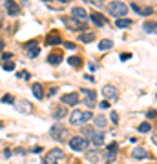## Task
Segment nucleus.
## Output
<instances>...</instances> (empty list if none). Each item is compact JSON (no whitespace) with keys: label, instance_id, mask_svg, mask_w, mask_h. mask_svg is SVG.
I'll return each mask as SVG.
<instances>
[{"label":"nucleus","instance_id":"20e7f679","mask_svg":"<svg viewBox=\"0 0 157 164\" xmlns=\"http://www.w3.org/2000/svg\"><path fill=\"white\" fill-rule=\"evenodd\" d=\"M60 159H64V152L62 150H59V148H55V150H51L48 155H44L42 164H59Z\"/></svg>","mask_w":157,"mask_h":164},{"label":"nucleus","instance_id":"a878e982","mask_svg":"<svg viewBox=\"0 0 157 164\" xmlns=\"http://www.w3.org/2000/svg\"><path fill=\"white\" fill-rule=\"evenodd\" d=\"M68 64L79 67V66H82V58H79V57H70V58H68Z\"/></svg>","mask_w":157,"mask_h":164},{"label":"nucleus","instance_id":"ddd939ff","mask_svg":"<svg viewBox=\"0 0 157 164\" xmlns=\"http://www.w3.org/2000/svg\"><path fill=\"white\" fill-rule=\"evenodd\" d=\"M79 100H81V97H79L77 93H68V95H64L62 97V102L64 104H68V106H77Z\"/></svg>","mask_w":157,"mask_h":164},{"label":"nucleus","instance_id":"412c9836","mask_svg":"<svg viewBox=\"0 0 157 164\" xmlns=\"http://www.w3.org/2000/svg\"><path fill=\"white\" fill-rule=\"evenodd\" d=\"M112 47H113V42H112L110 38H104V40H101V42H99V49H101V51L112 49Z\"/></svg>","mask_w":157,"mask_h":164},{"label":"nucleus","instance_id":"cd10ccee","mask_svg":"<svg viewBox=\"0 0 157 164\" xmlns=\"http://www.w3.org/2000/svg\"><path fill=\"white\" fill-rule=\"evenodd\" d=\"M137 130L141 131V133H148V131L152 130V126H150V122H143L141 126H137Z\"/></svg>","mask_w":157,"mask_h":164},{"label":"nucleus","instance_id":"0eeeda50","mask_svg":"<svg viewBox=\"0 0 157 164\" xmlns=\"http://www.w3.org/2000/svg\"><path fill=\"white\" fill-rule=\"evenodd\" d=\"M26 51H28V57L29 58H35L37 55L40 53V46H39V42L37 40H29V42H26Z\"/></svg>","mask_w":157,"mask_h":164},{"label":"nucleus","instance_id":"f704fd0d","mask_svg":"<svg viewBox=\"0 0 157 164\" xmlns=\"http://www.w3.org/2000/svg\"><path fill=\"white\" fill-rule=\"evenodd\" d=\"M2 58H4V60H11V58H13V55H11V53H4V55H2Z\"/></svg>","mask_w":157,"mask_h":164},{"label":"nucleus","instance_id":"473e14b6","mask_svg":"<svg viewBox=\"0 0 157 164\" xmlns=\"http://www.w3.org/2000/svg\"><path fill=\"white\" fill-rule=\"evenodd\" d=\"M128 58H132V53H123L121 55V60H128Z\"/></svg>","mask_w":157,"mask_h":164},{"label":"nucleus","instance_id":"9d476101","mask_svg":"<svg viewBox=\"0 0 157 164\" xmlns=\"http://www.w3.org/2000/svg\"><path fill=\"white\" fill-rule=\"evenodd\" d=\"M71 15H73V18H77V20H81V22L88 20V13H86V9H84V7H79V6L71 9Z\"/></svg>","mask_w":157,"mask_h":164},{"label":"nucleus","instance_id":"ea45409f","mask_svg":"<svg viewBox=\"0 0 157 164\" xmlns=\"http://www.w3.org/2000/svg\"><path fill=\"white\" fill-rule=\"evenodd\" d=\"M59 2H62V4H70L71 0H59Z\"/></svg>","mask_w":157,"mask_h":164},{"label":"nucleus","instance_id":"39448f33","mask_svg":"<svg viewBox=\"0 0 157 164\" xmlns=\"http://www.w3.org/2000/svg\"><path fill=\"white\" fill-rule=\"evenodd\" d=\"M81 97H82V102L88 108H93L97 104V93L93 89H81Z\"/></svg>","mask_w":157,"mask_h":164},{"label":"nucleus","instance_id":"72a5a7b5","mask_svg":"<svg viewBox=\"0 0 157 164\" xmlns=\"http://www.w3.org/2000/svg\"><path fill=\"white\" fill-rule=\"evenodd\" d=\"M90 2H92L93 6H102V4H104V0H90Z\"/></svg>","mask_w":157,"mask_h":164},{"label":"nucleus","instance_id":"2eb2a0df","mask_svg":"<svg viewBox=\"0 0 157 164\" xmlns=\"http://www.w3.org/2000/svg\"><path fill=\"white\" fill-rule=\"evenodd\" d=\"M92 142H93V146H95V148L102 146V144H104V133H102V131H99V133L95 131L93 135H92Z\"/></svg>","mask_w":157,"mask_h":164},{"label":"nucleus","instance_id":"bb28decb","mask_svg":"<svg viewBox=\"0 0 157 164\" xmlns=\"http://www.w3.org/2000/svg\"><path fill=\"white\" fill-rule=\"evenodd\" d=\"M48 62H50V64H60V62H62V57H60V55H50V57H48Z\"/></svg>","mask_w":157,"mask_h":164},{"label":"nucleus","instance_id":"2f4dec72","mask_svg":"<svg viewBox=\"0 0 157 164\" xmlns=\"http://www.w3.org/2000/svg\"><path fill=\"white\" fill-rule=\"evenodd\" d=\"M99 106H101L102 109H108V108H110V102H108V100H104V102H101Z\"/></svg>","mask_w":157,"mask_h":164},{"label":"nucleus","instance_id":"79ce46f5","mask_svg":"<svg viewBox=\"0 0 157 164\" xmlns=\"http://www.w3.org/2000/svg\"><path fill=\"white\" fill-rule=\"evenodd\" d=\"M22 2H24V4H26V2H28V0H22Z\"/></svg>","mask_w":157,"mask_h":164},{"label":"nucleus","instance_id":"f257e3e1","mask_svg":"<svg viewBox=\"0 0 157 164\" xmlns=\"http://www.w3.org/2000/svg\"><path fill=\"white\" fill-rule=\"evenodd\" d=\"M93 119V113L92 111H81V109H75L71 111V115H70V124L71 126H82L86 124L88 120Z\"/></svg>","mask_w":157,"mask_h":164},{"label":"nucleus","instance_id":"f03ea898","mask_svg":"<svg viewBox=\"0 0 157 164\" xmlns=\"http://www.w3.org/2000/svg\"><path fill=\"white\" fill-rule=\"evenodd\" d=\"M108 13L112 17H115V18H123V17H126V13H128V6H126L124 2L113 0V2L108 4Z\"/></svg>","mask_w":157,"mask_h":164},{"label":"nucleus","instance_id":"393cba45","mask_svg":"<svg viewBox=\"0 0 157 164\" xmlns=\"http://www.w3.org/2000/svg\"><path fill=\"white\" fill-rule=\"evenodd\" d=\"M95 128H101V130L106 128V119L102 115H97V117H95Z\"/></svg>","mask_w":157,"mask_h":164},{"label":"nucleus","instance_id":"e433bc0d","mask_svg":"<svg viewBox=\"0 0 157 164\" xmlns=\"http://www.w3.org/2000/svg\"><path fill=\"white\" fill-rule=\"evenodd\" d=\"M112 120H113L115 124L119 122V117H117V113H115V111H112Z\"/></svg>","mask_w":157,"mask_h":164},{"label":"nucleus","instance_id":"c9c22d12","mask_svg":"<svg viewBox=\"0 0 157 164\" xmlns=\"http://www.w3.org/2000/svg\"><path fill=\"white\" fill-rule=\"evenodd\" d=\"M155 115H157L155 111H148V113H146V117H148V119H155Z\"/></svg>","mask_w":157,"mask_h":164},{"label":"nucleus","instance_id":"6e6552de","mask_svg":"<svg viewBox=\"0 0 157 164\" xmlns=\"http://www.w3.org/2000/svg\"><path fill=\"white\" fill-rule=\"evenodd\" d=\"M102 95L106 97V100H117V97H119V91H117L115 86L106 84V86L102 87Z\"/></svg>","mask_w":157,"mask_h":164},{"label":"nucleus","instance_id":"5701e85b","mask_svg":"<svg viewBox=\"0 0 157 164\" xmlns=\"http://www.w3.org/2000/svg\"><path fill=\"white\" fill-rule=\"evenodd\" d=\"M31 89H33V95L39 98V100H40L42 97H44V91H42V86H40V84H33Z\"/></svg>","mask_w":157,"mask_h":164},{"label":"nucleus","instance_id":"4468645a","mask_svg":"<svg viewBox=\"0 0 157 164\" xmlns=\"http://www.w3.org/2000/svg\"><path fill=\"white\" fill-rule=\"evenodd\" d=\"M46 42L50 44V46H57V44L62 42V40H60L59 31H51V33H50V35H48V38H46Z\"/></svg>","mask_w":157,"mask_h":164},{"label":"nucleus","instance_id":"b1692460","mask_svg":"<svg viewBox=\"0 0 157 164\" xmlns=\"http://www.w3.org/2000/svg\"><path fill=\"white\" fill-rule=\"evenodd\" d=\"M144 31L146 33H157V24L155 22H144Z\"/></svg>","mask_w":157,"mask_h":164},{"label":"nucleus","instance_id":"c756f323","mask_svg":"<svg viewBox=\"0 0 157 164\" xmlns=\"http://www.w3.org/2000/svg\"><path fill=\"white\" fill-rule=\"evenodd\" d=\"M64 115H66V109L64 108H59L57 111H55V119H62Z\"/></svg>","mask_w":157,"mask_h":164},{"label":"nucleus","instance_id":"f3484780","mask_svg":"<svg viewBox=\"0 0 157 164\" xmlns=\"http://www.w3.org/2000/svg\"><path fill=\"white\" fill-rule=\"evenodd\" d=\"M132 157L137 159V161H141V159H146L148 157V152L144 150V148H135V150L132 152Z\"/></svg>","mask_w":157,"mask_h":164},{"label":"nucleus","instance_id":"4be33fe9","mask_svg":"<svg viewBox=\"0 0 157 164\" xmlns=\"http://www.w3.org/2000/svg\"><path fill=\"white\" fill-rule=\"evenodd\" d=\"M79 38H81V42H84V44H90V42H93V38H95V35L93 33H82V35H81V37H79Z\"/></svg>","mask_w":157,"mask_h":164},{"label":"nucleus","instance_id":"9b49d317","mask_svg":"<svg viewBox=\"0 0 157 164\" xmlns=\"http://www.w3.org/2000/svg\"><path fill=\"white\" fill-rule=\"evenodd\" d=\"M6 9H8V15H11V17H17L20 13V7L17 6L15 0H6Z\"/></svg>","mask_w":157,"mask_h":164},{"label":"nucleus","instance_id":"a211bd4d","mask_svg":"<svg viewBox=\"0 0 157 164\" xmlns=\"http://www.w3.org/2000/svg\"><path fill=\"white\" fill-rule=\"evenodd\" d=\"M86 159H88L90 162H99V161H101V152H99V150H92V152L86 153Z\"/></svg>","mask_w":157,"mask_h":164},{"label":"nucleus","instance_id":"4c0bfd02","mask_svg":"<svg viewBox=\"0 0 157 164\" xmlns=\"http://www.w3.org/2000/svg\"><path fill=\"white\" fill-rule=\"evenodd\" d=\"M64 46H66L68 49H75V44H73V42H66V44H64Z\"/></svg>","mask_w":157,"mask_h":164},{"label":"nucleus","instance_id":"7c9ffc66","mask_svg":"<svg viewBox=\"0 0 157 164\" xmlns=\"http://www.w3.org/2000/svg\"><path fill=\"white\" fill-rule=\"evenodd\" d=\"M2 102H4V104H13L15 98L11 97V95H4V97H2Z\"/></svg>","mask_w":157,"mask_h":164},{"label":"nucleus","instance_id":"423d86ee","mask_svg":"<svg viewBox=\"0 0 157 164\" xmlns=\"http://www.w3.org/2000/svg\"><path fill=\"white\" fill-rule=\"evenodd\" d=\"M50 133H51V137L55 141H66L68 139V130L64 126H60V124H55L51 130H50Z\"/></svg>","mask_w":157,"mask_h":164},{"label":"nucleus","instance_id":"6ab92c4d","mask_svg":"<svg viewBox=\"0 0 157 164\" xmlns=\"http://www.w3.org/2000/svg\"><path fill=\"white\" fill-rule=\"evenodd\" d=\"M132 9L139 13V15H143V17H150V15H154V9H150V7H144V9H141L137 4H132Z\"/></svg>","mask_w":157,"mask_h":164},{"label":"nucleus","instance_id":"7ed1b4c3","mask_svg":"<svg viewBox=\"0 0 157 164\" xmlns=\"http://www.w3.org/2000/svg\"><path fill=\"white\" fill-rule=\"evenodd\" d=\"M88 144H90V141H88L86 137H81V135L70 139V148L75 150V152H86V150H88Z\"/></svg>","mask_w":157,"mask_h":164},{"label":"nucleus","instance_id":"f8f14e48","mask_svg":"<svg viewBox=\"0 0 157 164\" xmlns=\"http://www.w3.org/2000/svg\"><path fill=\"white\" fill-rule=\"evenodd\" d=\"M17 104V109L20 111V113H31L33 111V106L29 100H18V102H15Z\"/></svg>","mask_w":157,"mask_h":164},{"label":"nucleus","instance_id":"dca6fc26","mask_svg":"<svg viewBox=\"0 0 157 164\" xmlns=\"http://www.w3.org/2000/svg\"><path fill=\"white\" fill-rule=\"evenodd\" d=\"M90 18H92V22H93L97 27H102V26L106 24V18L102 17V15H101V13H93V15H92Z\"/></svg>","mask_w":157,"mask_h":164},{"label":"nucleus","instance_id":"c85d7f7f","mask_svg":"<svg viewBox=\"0 0 157 164\" xmlns=\"http://www.w3.org/2000/svg\"><path fill=\"white\" fill-rule=\"evenodd\" d=\"M4 69H6V71H13V69H15V62H13V60H6Z\"/></svg>","mask_w":157,"mask_h":164},{"label":"nucleus","instance_id":"1a4fd4ad","mask_svg":"<svg viewBox=\"0 0 157 164\" xmlns=\"http://www.w3.org/2000/svg\"><path fill=\"white\" fill-rule=\"evenodd\" d=\"M64 22H66V26L70 27V29H75V31H81V29H84V22L77 20V18H64Z\"/></svg>","mask_w":157,"mask_h":164},{"label":"nucleus","instance_id":"aec40b11","mask_svg":"<svg viewBox=\"0 0 157 164\" xmlns=\"http://www.w3.org/2000/svg\"><path fill=\"white\" fill-rule=\"evenodd\" d=\"M132 24H133V22L130 20V18H124V17H123V18H117V22H115V26H117V27H121V29L130 27Z\"/></svg>","mask_w":157,"mask_h":164},{"label":"nucleus","instance_id":"a19ab883","mask_svg":"<svg viewBox=\"0 0 157 164\" xmlns=\"http://www.w3.org/2000/svg\"><path fill=\"white\" fill-rule=\"evenodd\" d=\"M0 128H4V124H2V120H0Z\"/></svg>","mask_w":157,"mask_h":164},{"label":"nucleus","instance_id":"37998d69","mask_svg":"<svg viewBox=\"0 0 157 164\" xmlns=\"http://www.w3.org/2000/svg\"><path fill=\"white\" fill-rule=\"evenodd\" d=\"M44 2H50V0H44Z\"/></svg>","mask_w":157,"mask_h":164},{"label":"nucleus","instance_id":"58836bf2","mask_svg":"<svg viewBox=\"0 0 157 164\" xmlns=\"http://www.w3.org/2000/svg\"><path fill=\"white\" fill-rule=\"evenodd\" d=\"M4 157H6V159H8V157H11V150H6V152H4Z\"/></svg>","mask_w":157,"mask_h":164}]
</instances>
